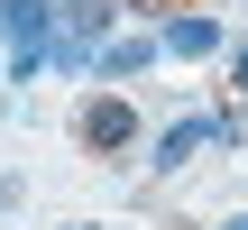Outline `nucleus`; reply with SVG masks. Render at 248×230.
Wrapping results in <instances>:
<instances>
[{"label": "nucleus", "instance_id": "10", "mask_svg": "<svg viewBox=\"0 0 248 230\" xmlns=\"http://www.w3.org/2000/svg\"><path fill=\"white\" fill-rule=\"evenodd\" d=\"M230 230H248V212H239V221H230Z\"/></svg>", "mask_w": 248, "mask_h": 230}, {"label": "nucleus", "instance_id": "1", "mask_svg": "<svg viewBox=\"0 0 248 230\" xmlns=\"http://www.w3.org/2000/svg\"><path fill=\"white\" fill-rule=\"evenodd\" d=\"M120 37V0H55V46L46 74H92V55Z\"/></svg>", "mask_w": 248, "mask_h": 230}, {"label": "nucleus", "instance_id": "3", "mask_svg": "<svg viewBox=\"0 0 248 230\" xmlns=\"http://www.w3.org/2000/svg\"><path fill=\"white\" fill-rule=\"evenodd\" d=\"M193 148H239V111H193V120H166V129L147 138V166H156V175H175Z\"/></svg>", "mask_w": 248, "mask_h": 230}, {"label": "nucleus", "instance_id": "2", "mask_svg": "<svg viewBox=\"0 0 248 230\" xmlns=\"http://www.w3.org/2000/svg\"><path fill=\"white\" fill-rule=\"evenodd\" d=\"M0 46H9V83H37L55 46V0H0Z\"/></svg>", "mask_w": 248, "mask_h": 230}, {"label": "nucleus", "instance_id": "4", "mask_svg": "<svg viewBox=\"0 0 248 230\" xmlns=\"http://www.w3.org/2000/svg\"><path fill=\"white\" fill-rule=\"evenodd\" d=\"M74 138H83L92 157H129V148H138V111H129L120 92H92V101L74 111Z\"/></svg>", "mask_w": 248, "mask_h": 230}, {"label": "nucleus", "instance_id": "7", "mask_svg": "<svg viewBox=\"0 0 248 230\" xmlns=\"http://www.w3.org/2000/svg\"><path fill=\"white\" fill-rule=\"evenodd\" d=\"M230 92L248 101V46H230Z\"/></svg>", "mask_w": 248, "mask_h": 230}, {"label": "nucleus", "instance_id": "8", "mask_svg": "<svg viewBox=\"0 0 248 230\" xmlns=\"http://www.w3.org/2000/svg\"><path fill=\"white\" fill-rule=\"evenodd\" d=\"M9 203H18V175H0V212H9Z\"/></svg>", "mask_w": 248, "mask_h": 230}, {"label": "nucleus", "instance_id": "9", "mask_svg": "<svg viewBox=\"0 0 248 230\" xmlns=\"http://www.w3.org/2000/svg\"><path fill=\"white\" fill-rule=\"evenodd\" d=\"M64 230H101V221H64Z\"/></svg>", "mask_w": 248, "mask_h": 230}, {"label": "nucleus", "instance_id": "5", "mask_svg": "<svg viewBox=\"0 0 248 230\" xmlns=\"http://www.w3.org/2000/svg\"><path fill=\"white\" fill-rule=\"evenodd\" d=\"M230 37H221V18L212 9H166L156 18V55H175V65H202V55H221Z\"/></svg>", "mask_w": 248, "mask_h": 230}, {"label": "nucleus", "instance_id": "6", "mask_svg": "<svg viewBox=\"0 0 248 230\" xmlns=\"http://www.w3.org/2000/svg\"><path fill=\"white\" fill-rule=\"evenodd\" d=\"M147 65H156V28H120V37L92 55V74H101V83H129V74H147Z\"/></svg>", "mask_w": 248, "mask_h": 230}]
</instances>
